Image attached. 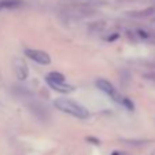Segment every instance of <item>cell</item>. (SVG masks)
Wrapping results in <instances>:
<instances>
[{"mask_svg": "<svg viewBox=\"0 0 155 155\" xmlns=\"http://www.w3.org/2000/svg\"><path fill=\"white\" fill-rule=\"evenodd\" d=\"M54 104H55V107L58 108L59 111L70 114L76 118H80V120H87V118L89 117V111H88L84 106L74 102L73 99H69V97H59V99H55Z\"/></svg>", "mask_w": 155, "mask_h": 155, "instance_id": "1", "label": "cell"}, {"mask_svg": "<svg viewBox=\"0 0 155 155\" xmlns=\"http://www.w3.org/2000/svg\"><path fill=\"white\" fill-rule=\"evenodd\" d=\"M95 84H96V87L99 88L100 91H103L104 94H107L108 96H111L114 102H117V103L122 102V97H121V95L118 94L117 91H115L114 85H113L110 81H107L106 78H97Z\"/></svg>", "mask_w": 155, "mask_h": 155, "instance_id": "2", "label": "cell"}, {"mask_svg": "<svg viewBox=\"0 0 155 155\" xmlns=\"http://www.w3.org/2000/svg\"><path fill=\"white\" fill-rule=\"evenodd\" d=\"M25 55L29 59L37 62L40 64H50L51 63V56L48 55L45 51L41 50H35V48H26L25 50Z\"/></svg>", "mask_w": 155, "mask_h": 155, "instance_id": "3", "label": "cell"}, {"mask_svg": "<svg viewBox=\"0 0 155 155\" xmlns=\"http://www.w3.org/2000/svg\"><path fill=\"white\" fill-rule=\"evenodd\" d=\"M12 66H14V71L17 74V77L21 81H25L29 76V69H28V64L25 63L21 58H15L12 61Z\"/></svg>", "mask_w": 155, "mask_h": 155, "instance_id": "4", "label": "cell"}, {"mask_svg": "<svg viewBox=\"0 0 155 155\" xmlns=\"http://www.w3.org/2000/svg\"><path fill=\"white\" fill-rule=\"evenodd\" d=\"M45 81H47V84L50 85L52 89H55V91H58V92H62V94H69V92L74 91L73 85H68L66 82H55V81H51V80H48V78H45Z\"/></svg>", "mask_w": 155, "mask_h": 155, "instance_id": "5", "label": "cell"}, {"mask_svg": "<svg viewBox=\"0 0 155 155\" xmlns=\"http://www.w3.org/2000/svg\"><path fill=\"white\" fill-rule=\"evenodd\" d=\"M136 35H137L139 38H141L143 41H151V43H155V36L152 33H150L148 30L146 29H137L136 30Z\"/></svg>", "mask_w": 155, "mask_h": 155, "instance_id": "6", "label": "cell"}, {"mask_svg": "<svg viewBox=\"0 0 155 155\" xmlns=\"http://www.w3.org/2000/svg\"><path fill=\"white\" fill-rule=\"evenodd\" d=\"M3 2V6H4V10H14V8H18L24 4L22 0H2Z\"/></svg>", "mask_w": 155, "mask_h": 155, "instance_id": "7", "label": "cell"}, {"mask_svg": "<svg viewBox=\"0 0 155 155\" xmlns=\"http://www.w3.org/2000/svg\"><path fill=\"white\" fill-rule=\"evenodd\" d=\"M45 78L51 80V81H55V82H66L64 81V76L62 73H58V71H51Z\"/></svg>", "mask_w": 155, "mask_h": 155, "instance_id": "8", "label": "cell"}, {"mask_svg": "<svg viewBox=\"0 0 155 155\" xmlns=\"http://www.w3.org/2000/svg\"><path fill=\"white\" fill-rule=\"evenodd\" d=\"M121 104H124L126 108H128L129 111H133V108H135V106H133V103H132L130 99H128V97H122V102H121Z\"/></svg>", "mask_w": 155, "mask_h": 155, "instance_id": "9", "label": "cell"}, {"mask_svg": "<svg viewBox=\"0 0 155 155\" xmlns=\"http://www.w3.org/2000/svg\"><path fill=\"white\" fill-rule=\"evenodd\" d=\"M2 10H4V6H3V2L0 0V11H2Z\"/></svg>", "mask_w": 155, "mask_h": 155, "instance_id": "10", "label": "cell"}]
</instances>
